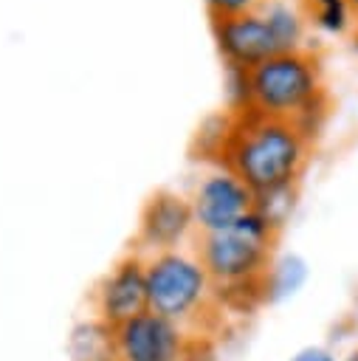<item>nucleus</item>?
<instances>
[{
    "label": "nucleus",
    "instance_id": "nucleus-1",
    "mask_svg": "<svg viewBox=\"0 0 358 361\" xmlns=\"http://www.w3.org/2000/svg\"><path fill=\"white\" fill-rule=\"evenodd\" d=\"M310 144L313 135L296 121L237 107L217 133L214 158L259 197L296 186L310 161Z\"/></svg>",
    "mask_w": 358,
    "mask_h": 361
},
{
    "label": "nucleus",
    "instance_id": "nucleus-2",
    "mask_svg": "<svg viewBox=\"0 0 358 361\" xmlns=\"http://www.w3.org/2000/svg\"><path fill=\"white\" fill-rule=\"evenodd\" d=\"M327 90L321 76V62L310 48L282 51L257 68L242 73V107L290 118L310 135L319 130L327 113Z\"/></svg>",
    "mask_w": 358,
    "mask_h": 361
},
{
    "label": "nucleus",
    "instance_id": "nucleus-3",
    "mask_svg": "<svg viewBox=\"0 0 358 361\" xmlns=\"http://www.w3.org/2000/svg\"><path fill=\"white\" fill-rule=\"evenodd\" d=\"M276 234L279 231L257 209L226 231L197 234L195 254L203 262L214 293L220 290L228 299H245V305L262 302V276L276 257Z\"/></svg>",
    "mask_w": 358,
    "mask_h": 361
},
{
    "label": "nucleus",
    "instance_id": "nucleus-4",
    "mask_svg": "<svg viewBox=\"0 0 358 361\" xmlns=\"http://www.w3.org/2000/svg\"><path fill=\"white\" fill-rule=\"evenodd\" d=\"M147 296L152 313L186 327L206 310L214 285L195 251L175 248L147 254Z\"/></svg>",
    "mask_w": 358,
    "mask_h": 361
},
{
    "label": "nucleus",
    "instance_id": "nucleus-5",
    "mask_svg": "<svg viewBox=\"0 0 358 361\" xmlns=\"http://www.w3.org/2000/svg\"><path fill=\"white\" fill-rule=\"evenodd\" d=\"M211 37L217 45L220 59L226 62V71H251L259 62L271 59L273 54H282V42L273 34L268 17L254 8L231 17H211Z\"/></svg>",
    "mask_w": 358,
    "mask_h": 361
},
{
    "label": "nucleus",
    "instance_id": "nucleus-6",
    "mask_svg": "<svg viewBox=\"0 0 358 361\" xmlns=\"http://www.w3.org/2000/svg\"><path fill=\"white\" fill-rule=\"evenodd\" d=\"M189 203L195 214V231L214 234L240 223L254 209L257 195L234 172H228L226 166H217L195 183Z\"/></svg>",
    "mask_w": 358,
    "mask_h": 361
},
{
    "label": "nucleus",
    "instance_id": "nucleus-7",
    "mask_svg": "<svg viewBox=\"0 0 358 361\" xmlns=\"http://www.w3.org/2000/svg\"><path fill=\"white\" fill-rule=\"evenodd\" d=\"M96 319L110 330L149 310L147 296V257L141 251L124 254L96 285L93 290Z\"/></svg>",
    "mask_w": 358,
    "mask_h": 361
},
{
    "label": "nucleus",
    "instance_id": "nucleus-8",
    "mask_svg": "<svg viewBox=\"0 0 358 361\" xmlns=\"http://www.w3.org/2000/svg\"><path fill=\"white\" fill-rule=\"evenodd\" d=\"M189 341L183 324L152 310H144L113 330L116 361H183Z\"/></svg>",
    "mask_w": 358,
    "mask_h": 361
},
{
    "label": "nucleus",
    "instance_id": "nucleus-9",
    "mask_svg": "<svg viewBox=\"0 0 358 361\" xmlns=\"http://www.w3.org/2000/svg\"><path fill=\"white\" fill-rule=\"evenodd\" d=\"M192 234H195V214L189 195H180L175 189H158L155 195H149L138 220V234H135L138 248L149 254L175 251L183 248V243Z\"/></svg>",
    "mask_w": 358,
    "mask_h": 361
},
{
    "label": "nucleus",
    "instance_id": "nucleus-10",
    "mask_svg": "<svg viewBox=\"0 0 358 361\" xmlns=\"http://www.w3.org/2000/svg\"><path fill=\"white\" fill-rule=\"evenodd\" d=\"M310 276L307 259L299 254H279L271 259L265 276H262V302L265 305H282L293 299Z\"/></svg>",
    "mask_w": 358,
    "mask_h": 361
},
{
    "label": "nucleus",
    "instance_id": "nucleus-11",
    "mask_svg": "<svg viewBox=\"0 0 358 361\" xmlns=\"http://www.w3.org/2000/svg\"><path fill=\"white\" fill-rule=\"evenodd\" d=\"M259 11L268 17V23H271V28L279 37V42H282L285 51L304 48V20L307 17L299 8H293L285 0H262L259 3Z\"/></svg>",
    "mask_w": 358,
    "mask_h": 361
},
{
    "label": "nucleus",
    "instance_id": "nucleus-12",
    "mask_svg": "<svg viewBox=\"0 0 358 361\" xmlns=\"http://www.w3.org/2000/svg\"><path fill=\"white\" fill-rule=\"evenodd\" d=\"M70 353H73V361H116L113 330L99 319L79 324L70 338Z\"/></svg>",
    "mask_w": 358,
    "mask_h": 361
},
{
    "label": "nucleus",
    "instance_id": "nucleus-13",
    "mask_svg": "<svg viewBox=\"0 0 358 361\" xmlns=\"http://www.w3.org/2000/svg\"><path fill=\"white\" fill-rule=\"evenodd\" d=\"M350 0H307V17L327 34H344L350 28Z\"/></svg>",
    "mask_w": 358,
    "mask_h": 361
},
{
    "label": "nucleus",
    "instance_id": "nucleus-14",
    "mask_svg": "<svg viewBox=\"0 0 358 361\" xmlns=\"http://www.w3.org/2000/svg\"><path fill=\"white\" fill-rule=\"evenodd\" d=\"M293 206H296V186H288V189H276V192L259 195L257 203H254V209H257V212H259L276 231L288 223Z\"/></svg>",
    "mask_w": 358,
    "mask_h": 361
},
{
    "label": "nucleus",
    "instance_id": "nucleus-15",
    "mask_svg": "<svg viewBox=\"0 0 358 361\" xmlns=\"http://www.w3.org/2000/svg\"><path fill=\"white\" fill-rule=\"evenodd\" d=\"M262 0H203L209 20L211 17H231V14H242V11H254L259 8Z\"/></svg>",
    "mask_w": 358,
    "mask_h": 361
},
{
    "label": "nucleus",
    "instance_id": "nucleus-16",
    "mask_svg": "<svg viewBox=\"0 0 358 361\" xmlns=\"http://www.w3.org/2000/svg\"><path fill=\"white\" fill-rule=\"evenodd\" d=\"M288 361H341L330 347H321V344H307L302 350H296Z\"/></svg>",
    "mask_w": 358,
    "mask_h": 361
},
{
    "label": "nucleus",
    "instance_id": "nucleus-17",
    "mask_svg": "<svg viewBox=\"0 0 358 361\" xmlns=\"http://www.w3.org/2000/svg\"><path fill=\"white\" fill-rule=\"evenodd\" d=\"M341 361H358V347H355V350H350V353H347Z\"/></svg>",
    "mask_w": 358,
    "mask_h": 361
}]
</instances>
